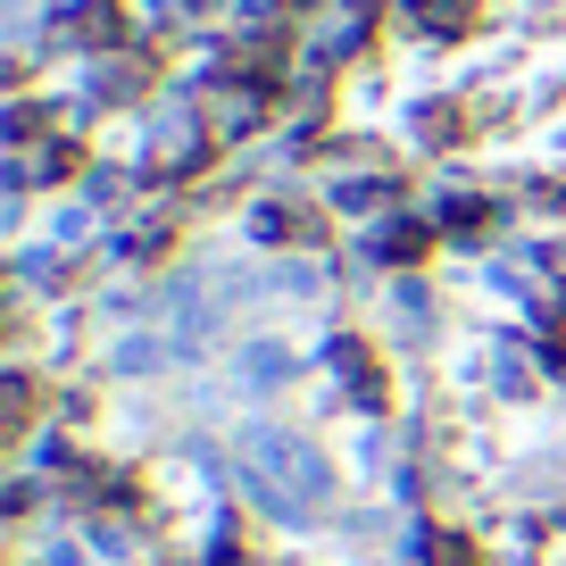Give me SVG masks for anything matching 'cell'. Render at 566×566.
I'll use <instances>...</instances> for the list:
<instances>
[{
	"instance_id": "cell-2",
	"label": "cell",
	"mask_w": 566,
	"mask_h": 566,
	"mask_svg": "<svg viewBox=\"0 0 566 566\" xmlns=\"http://www.w3.org/2000/svg\"><path fill=\"white\" fill-rule=\"evenodd\" d=\"M417 134L433 142V150H459V142L475 134V108H467V101H433V108L417 117Z\"/></svg>"
},
{
	"instance_id": "cell-1",
	"label": "cell",
	"mask_w": 566,
	"mask_h": 566,
	"mask_svg": "<svg viewBox=\"0 0 566 566\" xmlns=\"http://www.w3.org/2000/svg\"><path fill=\"white\" fill-rule=\"evenodd\" d=\"M125 0H75V18H59V34L67 42H84V51H117L125 42Z\"/></svg>"
},
{
	"instance_id": "cell-3",
	"label": "cell",
	"mask_w": 566,
	"mask_h": 566,
	"mask_svg": "<svg viewBox=\"0 0 566 566\" xmlns=\"http://www.w3.org/2000/svg\"><path fill=\"white\" fill-rule=\"evenodd\" d=\"M424 34H475L483 25V0H417Z\"/></svg>"
},
{
	"instance_id": "cell-4",
	"label": "cell",
	"mask_w": 566,
	"mask_h": 566,
	"mask_svg": "<svg viewBox=\"0 0 566 566\" xmlns=\"http://www.w3.org/2000/svg\"><path fill=\"white\" fill-rule=\"evenodd\" d=\"M150 59H117V75H108V101H150Z\"/></svg>"
},
{
	"instance_id": "cell-5",
	"label": "cell",
	"mask_w": 566,
	"mask_h": 566,
	"mask_svg": "<svg viewBox=\"0 0 566 566\" xmlns=\"http://www.w3.org/2000/svg\"><path fill=\"white\" fill-rule=\"evenodd\" d=\"M424 250H433V233H424V226H391V233H384V259H391V266H417Z\"/></svg>"
},
{
	"instance_id": "cell-7",
	"label": "cell",
	"mask_w": 566,
	"mask_h": 566,
	"mask_svg": "<svg viewBox=\"0 0 566 566\" xmlns=\"http://www.w3.org/2000/svg\"><path fill=\"white\" fill-rule=\"evenodd\" d=\"M433 566H483V558H475V542H459V533H442V542H433Z\"/></svg>"
},
{
	"instance_id": "cell-6",
	"label": "cell",
	"mask_w": 566,
	"mask_h": 566,
	"mask_svg": "<svg viewBox=\"0 0 566 566\" xmlns=\"http://www.w3.org/2000/svg\"><path fill=\"white\" fill-rule=\"evenodd\" d=\"M450 233H492V200H450Z\"/></svg>"
}]
</instances>
